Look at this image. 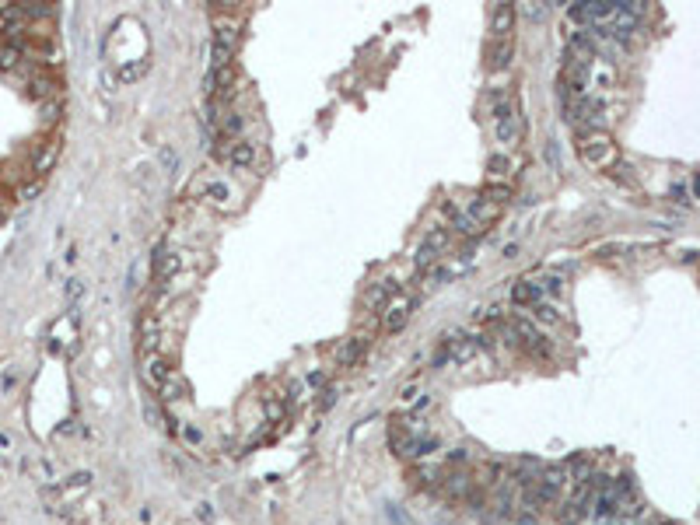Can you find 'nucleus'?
Wrapping results in <instances>:
<instances>
[{"mask_svg":"<svg viewBox=\"0 0 700 525\" xmlns=\"http://www.w3.org/2000/svg\"><path fill=\"white\" fill-rule=\"evenodd\" d=\"M452 228L459 231V235H469V238H477V235H484V224L469 214V210H462V214H455L452 217Z\"/></svg>","mask_w":700,"mask_h":525,"instance_id":"12","label":"nucleus"},{"mask_svg":"<svg viewBox=\"0 0 700 525\" xmlns=\"http://www.w3.org/2000/svg\"><path fill=\"white\" fill-rule=\"evenodd\" d=\"M578 154H582V161H585L589 168H596V172L613 168V165H616V158H620V154H616L613 137H609V133H602V130H592V133H585V137H582Z\"/></svg>","mask_w":700,"mask_h":525,"instance_id":"1","label":"nucleus"},{"mask_svg":"<svg viewBox=\"0 0 700 525\" xmlns=\"http://www.w3.org/2000/svg\"><path fill=\"white\" fill-rule=\"evenodd\" d=\"M511 302H515L518 309H536V305L543 302V291H539V284H536V280H515V288H511Z\"/></svg>","mask_w":700,"mask_h":525,"instance_id":"11","label":"nucleus"},{"mask_svg":"<svg viewBox=\"0 0 700 525\" xmlns=\"http://www.w3.org/2000/svg\"><path fill=\"white\" fill-rule=\"evenodd\" d=\"M462 462H469V452L466 448H452L448 452V466H462Z\"/></svg>","mask_w":700,"mask_h":525,"instance_id":"18","label":"nucleus"},{"mask_svg":"<svg viewBox=\"0 0 700 525\" xmlns=\"http://www.w3.org/2000/svg\"><path fill=\"white\" fill-rule=\"evenodd\" d=\"M410 315H413V302H406V298L393 302V305L382 312V329H386V333H400L403 326L410 322Z\"/></svg>","mask_w":700,"mask_h":525,"instance_id":"10","label":"nucleus"},{"mask_svg":"<svg viewBox=\"0 0 700 525\" xmlns=\"http://www.w3.org/2000/svg\"><path fill=\"white\" fill-rule=\"evenodd\" d=\"M487 168H491V179H504V175H508V168H511V165H508V158H504V154H494V158H491V165H487Z\"/></svg>","mask_w":700,"mask_h":525,"instance_id":"17","label":"nucleus"},{"mask_svg":"<svg viewBox=\"0 0 700 525\" xmlns=\"http://www.w3.org/2000/svg\"><path fill=\"white\" fill-rule=\"evenodd\" d=\"M518 137H522V116H518L515 102L511 99L494 102V140L501 147H515Z\"/></svg>","mask_w":700,"mask_h":525,"instance_id":"2","label":"nucleus"},{"mask_svg":"<svg viewBox=\"0 0 700 525\" xmlns=\"http://www.w3.org/2000/svg\"><path fill=\"white\" fill-rule=\"evenodd\" d=\"M673 197H676V204H690V200H687V190H683V186H673Z\"/></svg>","mask_w":700,"mask_h":525,"instance_id":"20","label":"nucleus"},{"mask_svg":"<svg viewBox=\"0 0 700 525\" xmlns=\"http://www.w3.org/2000/svg\"><path fill=\"white\" fill-rule=\"evenodd\" d=\"M532 312H536V322H543V326H546V322H550V326H553V322H560V312H557V305H550V302H539V305H536Z\"/></svg>","mask_w":700,"mask_h":525,"instance_id":"16","label":"nucleus"},{"mask_svg":"<svg viewBox=\"0 0 700 525\" xmlns=\"http://www.w3.org/2000/svg\"><path fill=\"white\" fill-rule=\"evenodd\" d=\"M522 11H525L529 18H543V14H546V7H522Z\"/></svg>","mask_w":700,"mask_h":525,"instance_id":"21","label":"nucleus"},{"mask_svg":"<svg viewBox=\"0 0 700 525\" xmlns=\"http://www.w3.org/2000/svg\"><path fill=\"white\" fill-rule=\"evenodd\" d=\"M511 56H515V39H491V46H487V67L494 74L508 70Z\"/></svg>","mask_w":700,"mask_h":525,"instance_id":"8","label":"nucleus"},{"mask_svg":"<svg viewBox=\"0 0 700 525\" xmlns=\"http://www.w3.org/2000/svg\"><path fill=\"white\" fill-rule=\"evenodd\" d=\"M515 18H518L515 4H498V7H494V14H491V39H511V32H515Z\"/></svg>","mask_w":700,"mask_h":525,"instance_id":"7","label":"nucleus"},{"mask_svg":"<svg viewBox=\"0 0 700 525\" xmlns=\"http://www.w3.org/2000/svg\"><path fill=\"white\" fill-rule=\"evenodd\" d=\"M690 186H694V193H697V197H700V172H697V175H694V183H690Z\"/></svg>","mask_w":700,"mask_h":525,"instance_id":"23","label":"nucleus"},{"mask_svg":"<svg viewBox=\"0 0 700 525\" xmlns=\"http://www.w3.org/2000/svg\"><path fill=\"white\" fill-rule=\"evenodd\" d=\"M235 46H238V32H235V25H217L214 42H210V70L228 67V63L235 60Z\"/></svg>","mask_w":700,"mask_h":525,"instance_id":"3","label":"nucleus"},{"mask_svg":"<svg viewBox=\"0 0 700 525\" xmlns=\"http://www.w3.org/2000/svg\"><path fill=\"white\" fill-rule=\"evenodd\" d=\"M448 249V231L441 228V231H431L424 242H420V249H417V259H413V270L417 273H427L438 259H441V252Z\"/></svg>","mask_w":700,"mask_h":525,"instance_id":"4","label":"nucleus"},{"mask_svg":"<svg viewBox=\"0 0 700 525\" xmlns=\"http://www.w3.org/2000/svg\"><path fill=\"white\" fill-rule=\"evenodd\" d=\"M179 270H183V256L179 252H158L154 256V284L158 288H168Z\"/></svg>","mask_w":700,"mask_h":525,"instance_id":"6","label":"nucleus"},{"mask_svg":"<svg viewBox=\"0 0 700 525\" xmlns=\"http://www.w3.org/2000/svg\"><path fill=\"white\" fill-rule=\"evenodd\" d=\"M224 161L231 165V168H252L256 165V144H249V140H228V151H224Z\"/></svg>","mask_w":700,"mask_h":525,"instance_id":"5","label":"nucleus"},{"mask_svg":"<svg viewBox=\"0 0 700 525\" xmlns=\"http://www.w3.org/2000/svg\"><path fill=\"white\" fill-rule=\"evenodd\" d=\"M207 197H210L214 204H228V200H231V190H228V183L210 179V183H207Z\"/></svg>","mask_w":700,"mask_h":525,"instance_id":"15","label":"nucleus"},{"mask_svg":"<svg viewBox=\"0 0 700 525\" xmlns=\"http://www.w3.org/2000/svg\"><path fill=\"white\" fill-rule=\"evenodd\" d=\"M183 438H190V441H200V431H193V427H186V431H183Z\"/></svg>","mask_w":700,"mask_h":525,"instance_id":"22","label":"nucleus"},{"mask_svg":"<svg viewBox=\"0 0 700 525\" xmlns=\"http://www.w3.org/2000/svg\"><path fill=\"white\" fill-rule=\"evenodd\" d=\"M158 393H161V400H183V396H186V382H183L179 375H172V378H168V382H165Z\"/></svg>","mask_w":700,"mask_h":525,"instance_id":"14","label":"nucleus"},{"mask_svg":"<svg viewBox=\"0 0 700 525\" xmlns=\"http://www.w3.org/2000/svg\"><path fill=\"white\" fill-rule=\"evenodd\" d=\"M368 336L364 333H357V336H347L343 343H340V350H336V361L343 364V368H350V364H357L361 357H364V350H368Z\"/></svg>","mask_w":700,"mask_h":525,"instance_id":"9","label":"nucleus"},{"mask_svg":"<svg viewBox=\"0 0 700 525\" xmlns=\"http://www.w3.org/2000/svg\"><path fill=\"white\" fill-rule=\"evenodd\" d=\"M333 396H336V393H322V400H319V414L333 407Z\"/></svg>","mask_w":700,"mask_h":525,"instance_id":"19","label":"nucleus"},{"mask_svg":"<svg viewBox=\"0 0 700 525\" xmlns=\"http://www.w3.org/2000/svg\"><path fill=\"white\" fill-rule=\"evenodd\" d=\"M596 525H616V522H596Z\"/></svg>","mask_w":700,"mask_h":525,"instance_id":"24","label":"nucleus"},{"mask_svg":"<svg viewBox=\"0 0 700 525\" xmlns=\"http://www.w3.org/2000/svg\"><path fill=\"white\" fill-rule=\"evenodd\" d=\"M140 340H144V347H154V340H158V319L151 312L140 315Z\"/></svg>","mask_w":700,"mask_h":525,"instance_id":"13","label":"nucleus"}]
</instances>
